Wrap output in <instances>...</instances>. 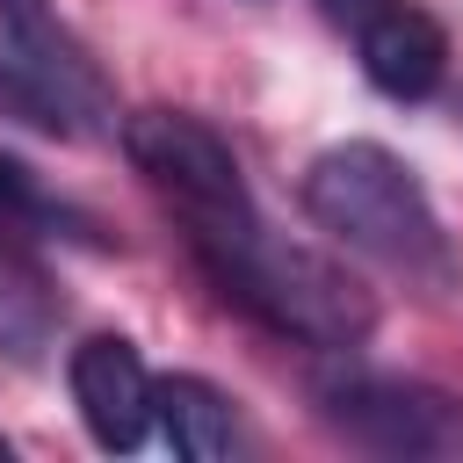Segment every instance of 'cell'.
<instances>
[{"label": "cell", "instance_id": "8992f818", "mask_svg": "<svg viewBox=\"0 0 463 463\" xmlns=\"http://www.w3.org/2000/svg\"><path fill=\"white\" fill-rule=\"evenodd\" d=\"M0 29L22 58V80L72 123V116H101V72L80 51V36L51 14V0H0Z\"/></svg>", "mask_w": 463, "mask_h": 463}, {"label": "cell", "instance_id": "9c48e42d", "mask_svg": "<svg viewBox=\"0 0 463 463\" xmlns=\"http://www.w3.org/2000/svg\"><path fill=\"white\" fill-rule=\"evenodd\" d=\"M51 326H58V297H51V282H43L22 253H0V354H14V362L43 354Z\"/></svg>", "mask_w": 463, "mask_h": 463}, {"label": "cell", "instance_id": "4fadbf2b", "mask_svg": "<svg viewBox=\"0 0 463 463\" xmlns=\"http://www.w3.org/2000/svg\"><path fill=\"white\" fill-rule=\"evenodd\" d=\"M0 456H7V441H0Z\"/></svg>", "mask_w": 463, "mask_h": 463}, {"label": "cell", "instance_id": "7a4b0ae2", "mask_svg": "<svg viewBox=\"0 0 463 463\" xmlns=\"http://www.w3.org/2000/svg\"><path fill=\"white\" fill-rule=\"evenodd\" d=\"M203 268L239 311H253L260 326L304 347H362L376 333V297L362 289V275H347L333 253L275 239L268 224H253L239 246L210 253Z\"/></svg>", "mask_w": 463, "mask_h": 463}, {"label": "cell", "instance_id": "5b68a950", "mask_svg": "<svg viewBox=\"0 0 463 463\" xmlns=\"http://www.w3.org/2000/svg\"><path fill=\"white\" fill-rule=\"evenodd\" d=\"M72 405H80V420H87V434L109 449V456H130L145 434H152V376H145V362H137V347L123 340V333H94V340H80L72 347Z\"/></svg>", "mask_w": 463, "mask_h": 463}, {"label": "cell", "instance_id": "52a82bcc", "mask_svg": "<svg viewBox=\"0 0 463 463\" xmlns=\"http://www.w3.org/2000/svg\"><path fill=\"white\" fill-rule=\"evenodd\" d=\"M354 43H362V72H369V87L376 94H391V101H427L434 87H441V72H449V36H441V22L427 14V7H383L369 29H354Z\"/></svg>", "mask_w": 463, "mask_h": 463}, {"label": "cell", "instance_id": "30bf717a", "mask_svg": "<svg viewBox=\"0 0 463 463\" xmlns=\"http://www.w3.org/2000/svg\"><path fill=\"white\" fill-rule=\"evenodd\" d=\"M43 217H51V203H43L36 174H29L14 152H0V239H7V232H29V224H43Z\"/></svg>", "mask_w": 463, "mask_h": 463}, {"label": "cell", "instance_id": "7c38bea8", "mask_svg": "<svg viewBox=\"0 0 463 463\" xmlns=\"http://www.w3.org/2000/svg\"><path fill=\"white\" fill-rule=\"evenodd\" d=\"M318 7H326L340 29H369V22H376L383 7H398V0H318Z\"/></svg>", "mask_w": 463, "mask_h": 463}, {"label": "cell", "instance_id": "8fae6325", "mask_svg": "<svg viewBox=\"0 0 463 463\" xmlns=\"http://www.w3.org/2000/svg\"><path fill=\"white\" fill-rule=\"evenodd\" d=\"M0 109L29 116V123H43V130H65V116H58V109H51V101H43V94H36L22 72H7V65H0Z\"/></svg>", "mask_w": 463, "mask_h": 463}, {"label": "cell", "instance_id": "3957f363", "mask_svg": "<svg viewBox=\"0 0 463 463\" xmlns=\"http://www.w3.org/2000/svg\"><path fill=\"white\" fill-rule=\"evenodd\" d=\"M123 152H130V166L174 203L195 260L239 246V239L260 224L232 145H224L203 116H188V109H137V116L123 123Z\"/></svg>", "mask_w": 463, "mask_h": 463}, {"label": "cell", "instance_id": "ba28073f", "mask_svg": "<svg viewBox=\"0 0 463 463\" xmlns=\"http://www.w3.org/2000/svg\"><path fill=\"white\" fill-rule=\"evenodd\" d=\"M152 412H159V434L174 456L188 463H224L239 449V420H232V398L203 376H159L152 383Z\"/></svg>", "mask_w": 463, "mask_h": 463}, {"label": "cell", "instance_id": "277c9868", "mask_svg": "<svg viewBox=\"0 0 463 463\" xmlns=\"http://www.w3.org/2000/svg\"><path fill=\"white\" fill-rule=\"evenodd\" d=\"M318 405H326V420L340 434H354L376 456H441V449L463 441L456 405L441 391H427V383H405V376H362V369H347V376L318 383Z\"/></svg>", "mask_w": 463, "mask_h": 463}, {"label": "cell", "instance_id": "6da1fadb", "mask_svg": "<svg viewBox=\"0 0 463 463\" xmlns=\"http://www.w3.org/2000/svg\"><path fill=\"white\" fill-rule=\"evenodd\" d=\"M304 210L318 232H333L340 246L427 282V289H449L456 282V253H449V232L427 203V188L412 181V166L369 137L354 145H333L311 159L304 174Z\"/></svg>", "mask_w": 463, "mask_h": 463}]
</instances>
